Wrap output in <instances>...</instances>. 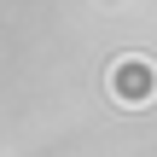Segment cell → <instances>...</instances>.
<instances>
[{
	"label": "cell",
	"instance_id": "obj_1",
	"mask_svg": "<svg viewBox=\"0 0 157 157\" xmlns=\"http://www.w3.org/2000/svg\"><path fill=\"white\" fill-rule=\"evenodd\" d=\"M105 87L117 105H151L157 99V64L140 58V52H122L111 70H105Z\"/></svg>",
	"mask_w": 157,
	"mask_h": 157
}]
</instances>
